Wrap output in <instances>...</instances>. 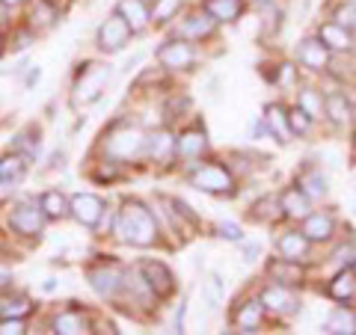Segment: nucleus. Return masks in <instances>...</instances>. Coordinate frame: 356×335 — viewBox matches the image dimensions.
Segmentation results:
<instances>
[{
  "label": "nucleus",
  "instance_id": "f704fd0d",
  "mask_svg": "<svg viewBox=\"0 0 356 335\" xmlns=\"http://www.w3.org/2000/svg\"><path fill=\"white\" fill-rule=\"evenodd\" d=\"M13 152L18 154H24V158H36L39 154V131L36 128H24V131H18L15 137H13Z\"/></svg>",
  "mask_w": 356,
  "mask_h": 335
},
{
  "label": "nucleus",
  "instance_id": "603ef678",
  "mask_svg": "<svg viewBox=\"0 0 356 335\" xmlns=\"http://www.w3.org/2000/svg\"><path fill=\"white\" fill-rule=\"evenodd\" d=\"M184 315H187V303H181L175 311V332H184Z\"/></svg>",
  "mask_w": 356,
  "mask_h": 335
},
{
  "label": "nucleus",
  "instance_id": "2f4dec72",
  "mask_svg": "<svg viewBox=\"0 0 356 335\" xmlns=\"http://www.w3.org/2000/svg\"><path fill=\"white\" fill-rule=\"evenodd\" d=\"M36 309L27 294H3L0 297V318H27Z\"/></svg>",
  "mask_w": 356,
  "mask_h": 335
},
{
  "label": "nucleus",
  "instance_id": "aec40b11",
  "mask_svg": "<svg viewBox=\"0 0 356 335\" xmlns=\"http://www.w3.org/2000/svg\"><path fill=\"white\" fill-rule=\"evenodd\" d=\"M267 276H270V282H280V285H288V288H300L306 282V273L300 261H291V259H273L267 264Z\"/></svg>",
  "mask_w": 356,
  "mask_h": 335
},
{
  "label": "nucleus",
  "instance_id": "58836bf2",
  "mask_svg": "<svg viewBox=\"0 0 356 335\" xmlns=\"http://www.w3.org/2000/svg\"><path fill=\"white\" fill-rule=\"evenodd\" d=\"M332 21L348 30H356V0H339L332 9Z\"/></svg>",
  "mask_w": 356,
  "mask_h": 335
},
{
  "label": "nucleus",
  "instance_id": "49530a36",
  "mask_svg": "<svg viewBox=\"0 0 356 335\" xmlns=\"http://www.w3.org/2000/svg\"><path fill=\"white\" fill-rule=\"evenodd\" d=\"M259 255H261V243H243V261H259Z\"/></svg>",
  "mask_w": 356,
  "mask_h": 335
},
{
  "label": "nucleus",
  "instance_id": "1a4fd4ad",
  "mask_svg": "<svg viewBox=\"0 0 356 335\" xmlns=\"http://www.w3.org/2000/svg\"><path fill=\"white\" fill-rule=\"evenodd\" d=\"M131 36H134V30L128 27V21L122 18L119 13H110L104 21H102V27H98V33H95V44L102 51H107V54H116V51H122L125 44L131 42Z\"/></svg>",
  "mask_w": 356,
  "mask_h": 335
},
{
  "label": "nucleus",
  "instance_id": "6e6d98bb",
  "mask_svg": "<svg viewBox=\"0 0 356 335\" xmlns=\"http://www.w3.org/2000/svg\"><path fill=\"white\" fill-rule=\"evenodd\" d=\"M39 77H42V72H39V69H33V72L27 74V86H33V83L39 81Z\"/></svg>",
  "mask_w": 356,
  "mask_h": 335
},
{
  "label": "nucleus",
  "instance_id": "4468645a",
  "mask_svg": "<svg viewBox=\"0 0 356 335\" xmlns=\"http://www.w3.org/2000/svg\"><path fill=\"white\" fill-rule=\"evenodd\" d=\"M140 273L149 282V288L154 291V297H158V300H166V297L175 294V276H172V270L163 261H154V259L140 261Z\"/></svg>",
  "mask_w": 356,
  "mask_h": 335
},
{
  "label": "nucleus",
  "instance_id": "423d86ee",
  "mask_svg": "<svg viewBox=\"0 0 356 335\" xmlns=\"http://www.w3.org/2000/svg\"><path fill=\"white\" fill-rule=\"evenodd\" d=\"M158 65L163 72H170V74H178V72H191L196 60H199V51H196V42L191 39H181V36H172V39H166L161 48H158Z\"/></svg>",
  "mask_w": 356,
  "mask_h": 335
},
{
  "label": "nucleus",
  "instance_id": "393cba45",
  "mask_svg": "<svg viewBox=\"0 0 356 335\" xmlns=\"http://www.w3.org/2000/svg\"><path fill=\"white\" fill-rule=\"evenodd\" d=\"M264 128H267V133L276 140V142H291V125H288V110L282 107V104H270L264 110Z\"/></svg>",
  "mask_w": 356,
  "mask_h": 335
},
{
  "label": "nucleus",
  "instance_id": "9d476101",
  "mask_svg": "<svg viewBox=\"0 0 356 335\" xmlns=\"http://www.w3.org/2000/svg\"><path fill=\"white\" fill-rule=\"evenodd\" d=\"M146 158L154 166H172L178 158V142H175V133L170 128H154L146 133Z\"/></svg>",
  "mask_w": 356,
  "mask_h": 335
},
{
  "label": "nucleus",
  "instance_id": "0eeeda50",
  "mask_svg": "<svg viewBox=\"0 0 356 335\" xmlns=\"http://www.w3.org/2000/svg\"><path fill=\"white\" fill-rule=\"evenodd\" d=\"M44 222H48V217H44L42 205L18 202L13 208V214H9V231H15L18 238H39L44 231Z\"/></svg>",
  "mask_w": 356,
  "mask_h": 335
},
{
  "label": "nucleus",
  "instance_id": "a878e982",
  "mask_svg": "<svg viewBox=\"0 0 356 335\" xmlns=\"http://www.w3.org/2000/svg\"><path fill=\"white\" fill-rule=\"evenodd\" d=\"M280 208H282V217L285 220H303L309 211H312V199L294 184V187H288L285 193L280 196Z\"/></svg>",
  "mask_w": 356,
  "mask_h": 335
},
{
  "label": "nucleus",
  "instance_id": "2eb2a0df",
  "mask_svg": "<svg viewBox=\"0 0 356 335\" xmlns=\"http://www.w3.org/2000/svg\"><path fill=\"white\" fill-rule=\"evenodd\" d=\"M315 36H318L321 42H324L332 54H350V51L356 48V36H353V30L336 24L332 18H330V21H321Z\"/></svg>",
  "mask_w": 356,
  "mask_h": 335
},
{
  "label": "nucleus",
  "instance_id": "39448f33",
  "mask_svg": "<svg viewBox=\"0 0 356 335\" xmlns=\"http://www.w3.org/2000/svg\"><path fill=\"white\" fill-rule=\"evenodd\" d=\"M107 83H110V65H95V63L81 65V72L74 77V95H72L74 107L95 104L104 95Z\"/></svg>",
  "mask_w": 356,
  "mask_h": 335
},
{
  "label": "nucleus",
  "instance_id": "e433bc0d",
  "mask_svg": "<svg viewBox=\"0 0 356 335\" xmlns=\"http://www.w3.org/2000/svg\"><path fill=\"white\" fill-rule=\"evenodd\" d=\"M54 21H60V9L51 6V3H44V0H39L36 9L30 13V27L33 30H36V27H51Z\"/></svg>",
  "mask_w": 356,
  "mask_h": 335
},
{
  "label": "nucleus",
  "instance_id": "de8ad7c7",
  "mask_svg": "<svg viewBox=\"0 0 356 335\" xmlns=\"http://www.w3.org/2000/svg\"><path fill=\"white\" fill-rule=\"evenodd\" d=\"M294 72L297 69H294V65H288V63L280 65V77H276V83H291L294 81Z\"/></svg>",
  "mask_w": 356,
  "mask_h": 335
},
{
  "label": "nucleus",
  "instance_id": "c03bdc74",
  "mask_svg": "<svg viewBox=\"0 0 356 335\" xmlns=\"http://www.w3.org/2000/svg\"><path fill=\"white\" fill-rule=\"evenodd\" d=\"M187 110H191V98L187 95H172L170 98V104H166V116H181V113H187Z\"/></svg>",
  "mask_w": 356,
  "mask_h": 335
},
{
  "label": "nucleus",
  "instance_id": "5fc2aeb1",
  "mask_svg": "<svg viewBox=\"0 0 356 335\" xmlns=\"http://www.w3.org/2000/svg\"><path fill=\"white\" fill-rule=\"evenodd\" d=\"M44 3L57 6V9H60V13H63V9H65V6H69V3H72V0H44Z\"/></svg>",
  "mask_w": 356,
  "mask_h": 335
},
{
  "label": "nucleus",
  "instance_id": "4d7b16f0",
  "mask_svg": "<svg viewBox=\"0 0 356 335\" xmlns=\"http://www.w3.org/2000/svg\"><path fill=\"white\" fill-rule=\"evenodd\" d=\"M255 6H264V3H273V0H252Z\"/></svg>",
  "mask_w": 356,
  "mask_h": 335
},
{
  "label": "nucleus",
  "instance_id": "c85d7f7f",
  "mask_svg": "<svg viewBox=\"0 0 356 335\" xmlns=\"http://www.w3.org/2000/svg\"><path fill=\"white\" fill-rule=\"evenodd\" d=\"M297 107H303L306 113L312 116V122H321L327 119V95L318 92L315 86H303L297 92Z\"/></svg>",
  "mask_w": 356,
  "mask_h": 335
},
{
  "label": "nucleus",
  "instance_id": "ea45409f",
  "mask_svg": "<svg viewBox=\"0 0 356 335\" xmlns=\"http://www.w3.org/2000/svg\"><path fill=\"white\" fill-rule=\"evenodd\" d=\"M92 178H95V181H107V184H113V181H119V178H122V163L104 158L102 163H95Z\"/></svg>",
  "mask_w": 356,
  "mask_h": 335
},
{
  "label": "nucleus",
  "instance_id": "a19ab883",
  "mask_svg": "<svg viewBox=\"0 0 356 335\" xmlns=\"http://www.w3.org/2000/svg\"><path fill=\"white\" fill-rule=\"evenodd\" d=\"M332 261H336L339 270H341V267H353L356 264V243L353 240L339 243V250L332 252Z\"/></svg>",
  "mask_w": 356,
  "mask_h": 335
},
{
  "label": "nucleus",
  "instance_id": "3c124183",
  "mask_svg": "<svg viewBox=\"0 0 356 335\" xmlns=\"http://www.w3.org/2000/svg\"><path fill=\"white\" fill-rule=\"evenodd\" d=\"M13 193H15V181H3V178H0V202L9 199Z\"/></svg>",
  "mask_w": 356,
  "mask_h": 335
},
{
  "label": "nucleus",
  "instance_id": "864d4df0",
  "mask_svg": "<svg viewBox=\"0 0 356 335\" xmlns=\"http://www.w3.org/2000/svg\"><path fill=\"white\" fill-rule=\"evenodd\" d=\"M27 3H30V0H0V6L13 9V13H15V9H21V6H27Z\"/></svg>",
  "mask_w": 356,
  "mask_h": 335
},
{
  "label": "nucleus",
  "instance_id": "79ce46f5",
  "mask_svg": "<svg viewBox=\"0 0 356 335\" xmlns=\"http://www.w3.org/2000/svg\"><path fill=\"white\" fill-rule=\"evenodd\" d=\"M24 318H0V335H24Z\"/></svg>",
  "mask_w": 356,
  "mask_h": 335
},
{
  "label": "nucleus",
  "instance_id": "5701e85b",
  "mask_svg": "<svg viewBox=\"0 0 356 335\" xmlns=\"http://www.w3.org/2000/svg\"><path fill=\"white\" fill-rule=\"evenodd\" d=\"M276 250H280L282 259L291 261H306L312 252V240L306 238L303 231H282L280 240H276Z\"/></svg>",
  "mask_w": 356,
  "mask_h": 335
},
{
  "label": "nucleus",
  "instance_id": "a211bd4d",
  "mask_svg": "<svg viewBox=\"0 0 356 335\" xmlns=\"http://www.w3.org/2000/svg\"><path fill=\"white\" fill-rule=\"evenodd\" d=\"M300 231L312 240V247H315V243H327V240H332V234H336V217H332L330 211H315V214L309 211L303 217V229Z\"/></svg>",
  "mask_w": 356,
  "mask_h": 335
},
{
  "label": "nucleus",
  "instance_id": "8fccbe9b",
  "mask_svg": "<svg viewBox=\"0 0 356 335\" xmlns=\"http://www.w3.org/2000/svg\"><path fill=\"white\" fill-rule=\"evenodd\" d=\"M9 15H13V9L0 6V33H6L9 27H13V21H9Z\"/></svg>",
  "mask_w": 356,
  "mask_h": 335
},
{
  "label": "nucleus",
  "instance_id": "412c9836",
  "mask_svg": "<svg viewBox=\"0 0 356 335\" xmlns=\"http://www.w3.org/2000/svg\"><path fill=\"white\" fill-rule=\"evenodd\" d=\"M327 297L336 300V303H344L350 306L356 300V270L353 267H341V270L336 273L327 282Z\"/></svg>",
  "mask_w": 356,
  "mask_h": 335
},
{
  "label": "nucleus",
  "instance_id": "72a5a7b5",
  "mask_svg": "<svg viewBox=\"0 0 356 335\" xmlns=\"http://www.w3.org/2000/svg\"><path fill=\"white\" fill-rule=\"evenodd\" d=\"M27 172V158L24 154H18V152H9L0 158V178L3 181H21V175Z\"/></svg>",
  "mask_w": 356,
  "mask_h": 335
},
{
  "label": "nucleus",
  "instance_id": "9b49d317",
  "mask_svg": "<svg viewBox=\"0 0 356 335\" xmlns=\"http://www.w3.org/2000/svg\"><path fill=\"white\" fill-rule=\"evenodd\" d=\"M104 211H107L104 199L95 196V193H74V196L69 199V217H74L77 222H81V226L92 229V231H95L98 222H102Z\"/></svg>",
  "mask_w": 356,
  "mask_h": 335
},
{
  "label": "nucleus",
  "instance_id": "6ab92c4d",
  "mask_svg": "<svg viewBox=\"0 0 356 335\" xmlns=\"http://www.w3.org/2000/svg\"><path fill=\"white\" fill-rule=\"evenodd\" d=\"M264 318L267 311L261 306V300H243V303H238L235 315H232V323H235L238 332H259L264 327Z\"/></svg>",
  "mask_w": 356,
  "mask_h": 335
},
{
  "label": "nucleus",
  "instance_id": "f3484780",
  "mask_svg": "<svg viewBox=\"0 0 356 335\" xmlns=\"http://www.w3.org/2000/svg\"><path fill=\"white\" fill-rule=\"evenodd\" d=\"M51 332L57 335H83L92 332V320L83 309H63L51 318Z\"/></svg>",
  "mask_w": 356,
  "mask_h": 335
},
{
  "label": "nucleus",
  "instance_id": "cd10ccee",
  "mask_svg": "<svg viewBox=\"0 0 356 335\" xmlns=\"http://www.w3.org/2000/svg\"><path fill=\"white\" fill-rule=\"evenodd\" d=\"M324 332H336V335H356V309L339 303L336 311H330V318L324 323Z\"/></svg>",
  "mask_w": 356,
  "mask_h": 335
},
{
  "label": "nucleus",
  "instance_id": "f257e3e1",
  "mask_svg": "<svg viewBox=\"0 0 356 335\" xmlns=\"http://www.w3.org/2000/svg\"><path fill=\"white\" fill-rule=\"evenodd\" d=\"M113 234L137 250H149L158 243V220L149 211V205H143L140 199H125L122 208L116 211V222H113Z\"/></svg>",
  "mask_w": 356,
  "mask_h": 335
},
{
  "label": "nucleus",
  "instance_id": "ddd939ff",
  "mask_svg": "<svg viewBox=\"0 0 356 335\" xmlns=\"http://www.w3.org/2000/svg\"><path fill=\"white\" fill-rule=\"evenodd\" d=\"M297 63L303 65V69L315 72V74H324L330 69V63H332V51L318 36H306L297 48Z\"/></svg>",
  "mask_w": 356,
  "mask_h": 335
},
{
  "label": "nucleus",
  "instance_id": "20e7f679",
  "mask_svg": "<svg viewBox=\"0 0 356 335\" xmlns=\"http://www.w3.org/2000/svg\"><path fill=\"white\" fill-rule=\"evenodd\" d=\"M125 267L119 261H95L86 267V282L102 300H122V288H125Z\"/></svg>",
  "mask_w": 356,
  "mask_h": 335
},
{
  "label": "nucleus",
  "instance_id": "f8f14e48",
  "mask_svg": "<svg viewBox=\"0 0 356 335\" xmlns=\"http://www.w3.org/2000/svg\"><path fill=\"white\" fill-rule=\"evenodd\" d=\"M214 33H217V21L211 18L202 6L193 9V13H187L175 27V36L191 39V42H205V39L214 36Z\"/></svg>",
  "mask_w": 356,
  "mask_h": 335
},
{
  "label": "nucleus",
  "instance_id": "7ed1b4c3",
  "mask_svg": "<svg viewBox=\"0 0 356 335\" xmlns=\"http://www.w3.org/2000/svg\"><path fill=\"white\" fill-rule=\"evenodd\" d=\"M187 181L191 187L202 190V193H211V196H232L238 187V178L229 166H222L220 161H193L191 163V172H187Z\"/></svg>",
  "mask_w": 356,
  "mask_h": 335
},
{
  "label": "nucleus",
  "instance_id": "37998d69",
  "mask_svg": "<svg viewBox=\"0 0 356 335\" xmlns=\"http://www.w3.org/2000/svg\"><path fill=\"white\" fill-rule=\"evenodd\" d=\"M217 234H220L222 240H232V243H241V240H243V231H241L238 222H220Z\"/></svg>",
  "mask_w": 356,
  "mask_h": 335
},
{
  "label": "nucleus",
  "instance_id": "bf43d9fd",
  "mask_svg": "<svg viewBox=\"0 0 356 335\" xmlns=\"http://www.w3.org/2000/svg\"><path fill=\"white\" fill-rule=\"evenodd\" d=\"M146 3H149V6H152V3H154V0H146Z\"/></svg>",
  "mask_w": 356,
  "mask_h": 335
},
{
  "label": "nucleus",
  "instance_id": "4c0bfd02",
  "mask_svg": "<svg viewBox=\"0 0 356 335\" xmlns=\"http://www.w3.org/2000/svg\"><path fill=\"white\" fill-rule=\"evenodd\" d=\"M288 125H291L294 137H309L312 128H315V122H312V116L306 113L303 107H291L288 110Z\"/></svg>",
  "mask_w": 356,
  "mask_h": 335
},
{
  "label": "nucleus",
  "instance_id": "bb28decb",
  "mask_svg": "<svg viewBox=\"0 0 356 335\" xmlns=\"http://www.w3.org/2000/svg\"><path fill=\"white\" fill-rule=\"evenodd\" d=\"M297 187L303 190L309 199H324L330 193V184H327V175L318 170V166H306L303 172L297 175Z\"/></svg>",
  "mask_w": 356,
  "mask_h": 335
},
{
  "label": "nucleus",
  "instance_id": "dca6fc26",
  "mask_svg": "<svg viewBox=\"0 0 356 335\" xmlns=\"http://www.w3.org/2000/svg\"><path fill=\"white\" fill-rule=\"evenodd\" d=\"M178 142V158L187 161V163H193V161H202V154H208V133L205 128H184L181 133L175 137Z\"/></svg>",
  "mask_w": 356,
  "mask_h": 335
},
{
  "label": "nucleus",
  "instance_id": "13d9d810",
  "mask_svg": "<svg viewBox=\"0 0 356 335\" xmlns=\"http://www.w3.org/2000/svg\"><path fill=\"white\" fill-rule=\"evenodd\" d=\"M3 44H6V39H3V33H0V54H3Z\"/></svg>",
  "mask_w": 356,
  "mask_h": 335
},
{
  "label": "nucleus",
  "instance_id": "6e6552de",
  "mask_svg": "<svg viewBox=\"0 0 356 335\" xmlns=\"http://www.w3.org/2000/svg\"><path fill=\"white\" fill-rule=\"evenodd\" d=\"M259 300L267 315H273V318H291L294 311H300V297L294 294V288L280 285V282L264 285Z\"/></svg>",
  "mask_w": 356,
  "mask_h": 335
},
{
  "label": "nucleus",
  "instance_id": "09e8293b",
  "mask_svg": "<svg viewBox=\"0 0 356 335\" xmlns=\"http://www.w3.org/2000/svg\"><path fill=\"white\" fill-rule=\"evenodd\" d=\"M9 285H13V270H9V267L0 261V291H6Z\"/></svg>",
  "mask_w": 356,
  "mask_h": 335
},
{
  "label": "nucleus",
  "instance_id": "a18cd8bd",
  "mask_svg": "<svg viewBox=\"0 0 356 335\" xmlns=\"http://www.w3.org/2000/svg\"><path fill=\"white\" fill-rule=\"evenodd\" d=\"M36 39V30L33 27H24V30H18V33H13V48L15 51H21V48H27V44Z\"/></svg>",
  "mask_w": 356,
  "mask_h": 335
},
{
  "label": "nucleus",
  "instance_id": "4be33fe9",
  "mask_svg": "<svg viewBox=\"0 0 356 335\" xmlns=\"http://www.w3.org/2000/svg\"><path fill=\"white\" fill-rule=\"evenodd\" d=\"M116 13L128 21V27L134 33H143V30L152 27V6L146 3V0H119Z\"/></svg>",
  "mask_w": 356,
  "mask_h": 335
},
{
  "label": "nucleus",
  "instance_id": "b1692460",
  "mask_svg": "<svg viewBox=\"0 0 356 335\" xmlns=\"http://www.w3.org/2000/svg\"><path fill=\"white\" fill-rule=\"evenodd\" d=\"M202 9L217 24H235L247 9V0H202Z\"/></svg>",
  "mask_w": 356,
  "mask_h": 335
},
{
  "label": "nucleus",
  "instance_id": "c9c22d12",
  "mask_svg": "<svg viewBox=\"0 0 356 335\" xmlns=\"http://www.w3.org/2000/svg\"><path fill=\"white\" fill-rule=\"evenodd\" d=\"M250 214L255 220H261V222H273V220H280L282 217V208H280V199L276 196H261L259 202H255L250 208Z\"/></svg>",
  "mask_w": 356,
  "mask_h": 335
},
{
  "label": "nucleus",
  "instance_id": "7c9ffc66",
  "mask_svg": "<svg viewBox=\"0 0 356 335\" xmlns=\"http://www.w3.org/2000/svg\"><path fill=\"white\" fill-rule=\"evenodd\" d=\"M39 205H42L48 220H65L69 217V196H65L63 190H44V193L39 196Z\"/></svg>",
  "mask_w": 356,
  "mask_h": 335
},
{
  "label": "nucleus",
  "instance_id": "c756f323",
  "mask_svg": "<svg viewBox=\"0 0 356 335\" xmlns=\"http://www.w3.org/2000/svg\"><path fill=\"white\" fill-rule=\"evenodd\" d=\"M327 119H330L336 128L350 125L353 107H350V101H348V95H344V92H330V95H327Z\"/></svg>",
  "mask_w": 356,
  "mask_h": 335
},
{
  "label": "nucleus",
  "instance_id": "f03ea898",
  "mask_svg": "<svg viewBox=\"0 0 356 335\" xmlns=\"http://www.w3.org/2000/svg\"><path fill=\"white\" fill-rule=\"evenodd\" d=\"M102 154L110 161H116V163H134V161H140V158H146V133L140 131V125H134V122L128 119H119L113 122L107 131H104V137H102Z\"/></svg>",
  "mask_w": 356,
  "mask_h": 335
},
{
  "label": "nucleus",
  "instance_id": "473e14b6",
  "mask_svg": "<svg viewBox=\"0 0 356 335\" xmlns=\"http://www.w3.org/2000/svg\"><path fill=\"white\" fill-rule=\"evenodd\" d=\"M184 9V0H154L152 3V24L154 27H166L181 15Z\"/></svg>",
  "mask_w": 356,
  "mask_h": 335
}]
</instances>
